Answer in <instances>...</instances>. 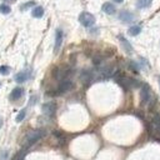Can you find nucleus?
I'll return each instance as SVG.
<instances>
[{
    "label": "nucleus",
    "mask_w": 160,
    "mask_h": 160,
    "mask_svg": "<svg viewBox=\"0 0 160 160\" xmlns=\"http://www.w3.org/2000/svg\"><path fill=\"white\" fill-rule=\"evenodd\" d=\"M42 136H45V130L42 129H38V130H34V131H30L26 138H25V149H28L29 146H31L32 144H35L38 140H40Z\"/></svg>",
    "instance_id": "obj_1"
},
{
    "label": "nucleus",
    "mask_w": 160,
    "mask_h": 160,
    "mask_svg": "<svg viewBox=\"0 0 160 160\" xmlns=\"http://www.w3.org/2000/svg\"><path fill=\"white\" fill-rule=\"evenodd\" d=\"M79 21L82 26L85 28H90L95 24V16L91 15L90 12H86V11H82L80 15H79Z\"/></svg>",
    "instance_id": "obj_2"
},
{
    "label": "nucleus",
    "mask_w": 160,
    "mask_h": 160,
    "mask_svg": "<svg viewBox=\"0 0 160 160\" xmlns=\"http://www.w3.org/2000/svg\"><path fill=\"white\" fill-rule=\"evenodd\" d=\"M116 80H118V82H119L124 89H126V90H128V89H131V88H136V86H139L138 81H135L134 79L122 76V75H120L119 78H116Z\"/></svg>",
    "instance_id": "obj_3"
},
{
    "label": "nucleus",
    "mask_w": 160,
    "mask_h": 160,
    "mask_svg": "<svg viewBox=\"0 0 160 160\" xmlns=\"http://www.w3.org/2000/svg\"><path fill=\"white\" fill-rule=\"evenodd\" d=\"M71 88H72V81L69 79H64V80H61V82L56 90V94H64V92L69 91Z\"/></svg>",
    "instance_id": "obj_4"
},
{
    "label": "nucleus",
    "mask_w": 160,
    "mask_h": 160,
    "mask_svg": "<svg viewBox=\"0 0 160 160\" xmlns=\"http://www.w3.org/2000/svg\"><path fill=\"white\" fill-rule=\"evenodd\" d=\"M140 96H141V102H142V104H148V102L150 101L151 91H150L149 85H146V84H144V85H142L141 91H140Z\"/></svg>",
    "instance_id": "obj_5"
},
{
    "label": "nucleus",
    "mask_w": 160,
    "mask_h": 160,
    "mask_svg": "<svg viewBox=\"0 0 160 160\" xmlns=\"http://www.w3.org/2000/svg\"><path fill=\"white\" fill-rule=\"evenodd\" d=\"M55 111H56V104H55V102L50 101V102H45V104L42 105V112H44L45 115L52 116V115L55 114Z\"/></svg>",
    "instance_id": "obj_6"
},
{
    "label": "nucleus",
    "mask_w": 160,
    "mask_h": 160,
    "mask_svg": "<svg viewBox=\"0 0 160 160\" xmlns=\"http://www.w3.org/2000/svg\"><path fill=\"white\" fill-rule=\"evenodd\" d=\"M69 74H70V69H68V68L56 69L55 72H54V75H55V78H56L58 80H64V79H66V78L69 76Z\"/></svg>",
    "instance_id": "obj_7"
},
{
    "label": "nucleus",
    "mask_w": 160,
    "mask_h": 160,
    "mask_svg": "<svg viewBox=\"0 0 160 160\" xmlns=\"http://www.w3.org/2000/svg\"><path fill=\"white\" fill-rule=\"evenodd\" d=\"M62 38H64L62 30H61V29H58V30H56V34H55V48H54L55 52L59 51V49H60V46H61V44H62Z\"/></svg>",
    "instance_id": "obj_8"
},
{
    "label": "nucleus",
    "mask_w": 160,
    "mask_h": 160,
    "mask_svg": "<svg viewBox=\"0 0 160 160\" xmlns=\"http://www.w3.org/2000/svg\"><path fill=\"white\" fill-rule=\"evenodd\" d=\"M119 19H120L122 22H131V21L135 19V16H134L130 11L124 10V11H120V14H119Z\"/></svg>",
    "instance_id": "obj_9"
},
{
    "label": "nucleus",
    "mask_w": 160,
    "mask_h": 160,
    "mask_svg": "<svg viewBox=\"0 0 160 160\" xmlns=\"http://www.w3.org/2000/svg\"><path fill=\"white\" fill-rule=\"evenodd\" d=\"M29 78H30V72L26 71V70H24V71H20V72H18V74L15 75V81H16V82H24V81H26Z\"/></svg>",
    "instance_id": "obj_10"
},
{
    "label": "nucleus",
    "mask_w": 160,
    "mask_h": 160,
    "mask_svg": "<svg viewBox=\"0 0 160 160\" xmlns=\"http://www.w3.org/2000/svg\"><path fill=\"white\" fill-rule=\"evenodd\" d=\"M100 74L102 75V78H109L114 74V68L110 65H105L100 68Z\"/></svg>",
    "instance_id": "obj_11"
},
{
    "label": "nucleus",
    "mask_w": 160,
    "mask_h": 160,
    "mask_svg": "<svg viewBox=\"0 0 160 160\" xmlns=\"http://www.w3.org/2000/svg\"><path fill=\"white\" fill-rule=\"evenodd\" d=\"M22 92H24V90H22L21 88H15V89L10 92V99H11V100H18V99H20V98L22 96Z\"/></svg>",
    "instance_id": "obj_12"
},
{
    "label": "nucleus",
    "mask_w": 160,
    "mask_h": 160,
    "mask_svg": "<svg viewBox=\"0 0 160 160\" xmlns=\"http://www.w3.org/2000/svg\"><path fill=\"white\" fill-rule=\"evenodd\" d=\"M80 79L84 81V82H90L92 80V72L89 71V70H84L80 75Z\"/></svg>",
    "instance_id": "obj_13"
},
{
    "label": "nucleus",
    "mask_w": 160,
    "mask_h": 160,
    "mask_svg": "<svg viewBox=\"0 0 160 160\" xmlns=\"http://www.w3.org/2000/svg\"><path fill=\"white\" fill-rule=\"evenodd\" d=\"M102 11L106 12V14H109V15H111V14L115 12V6L111 2H105L102 5Z\"/></svg>",
    "instance_id": "obj_14"
},
{
    "label": "nucleus",
    "mask_w": 160,
    "mask_h": 160,
    "mask_svg": "<svg viewBox=\"0 0 160 160\" xmlns=\"http://www.w3.org/2000/svg\"><path fill=\"white\" fill-rule=\"evenodd\" d=\"M152 0H138L136 1V8L138 9H146L150 6Z\"/></svg>",
    "instance_id": "obj_15"
},
{
    "label": "nucleus",
    "mask_w": 160,
    "mask_h": 160,
    "mask_svg": "<svg viewBox=\"0 0 160 160\" xmlns=\"http://www.w3.org/2000/svg\"><path fill=\"white\" fill-rule=\"evenodd\" d=\"M31 15H32L34 18H41V16L44 15V9H42L41 6H36V8H34V9L31 10Z\"/></svg>",
    "instance_id": "obj_16"
},
{
    "label": "nucleus",
    "mask_w": 160,
    "mask_h": 160,
    "mask_svg": "<svg viewBox=\"0 0 160 160\" xmlns=\"http://www.w3.org/2000/svg\"><path fill=\"white\" fill-rule=\"evenodd\" d=\"M120 41H121V45L124 46V49H125V51H126V52H131V51H132V48H131V45L128 42V40H126L125 38L120 36Z\"/></svg>",
    "instance_id": "obj_17"
},
{
    "label": "nucleus",
    "mask_w": 160,
    "mask_h": 160,
    "mask_svg": "<svg viewBox=\"0 0 160 160\" xmlns=\"http://www.w3.org/2000/svg\"><path fill=\"white\" fill-rule=\"evenodd\" d=\"M140 31H141V26H139V25H134V26H131V28L129 29V34H130L131 36H136Z\"/></svg>",
    "instance_id": "obj_18"
},
{
    "label": "nucleus",
    "mask_w": 160,
    "mask_h": 160,
    "mask_svg": "<svg viewBox=\"0 0 160 160\" xmlns=\"http://www.w3.org/2000/svg\"><path fill=\"white\" fill-rule=\"evenodd\" d=\"M10 11H11V9H10L9 5H6V4H1V5H0V12H1V14L8 15Z\"/></svg>",
    "instance_id": "obj_19"
},
{
    "label": "nucleus",
    "mask_w": 160,
    "mask_h": 160,
    "mask_svg": "<svg viewBox=\"0 0 160 160\" xmlns=\"http://www.w3.org/2000/svg\"><path fill=\"white\" fill-rule=\"evenodd\" d=\"M152 124H154L155 129L158 130V132L160 134V115H156V116L152 119Z\"/></svg>",
    "instance_id": "obj_20"
},
{
    "label": "nucleus",
    "mask_w": 160,
    "mask_h": 160,
    "mask_svg": "<svg viewBox=\"0 0 160 160\" xmlns=\"http://www.w3.org/2000/svg\"><path fill=\"white\" fill-rule=\"evenodd\" d=\"M25 154H26V149L24 148L21 151H19L16 155H15V158H14V160H22L24 159V156H25Z\"/></svg>",
    "instance_id": "obj_21"
},
{
    "label": "nucleus",
    "mask_w": 160,
    "mask_h": 160,
    "mask_svg": "<svg viewBox=\"0 0 160 160\" xmlns=\"http://www.w3.org/2000/svg\"><path fill=\"white\" fill-rule=\"evenodd\" d=\"M25 115H26V110H25V109H22V110L18 114V116H16V121H18V122L22 121V120H24V118H25Z\"/></svg>",
    "instance_id": "obj_22"
},
{
    "label": "nucleus",
    "mask_w": 160,
    "mask_h": 160,
    "mask_svg": "<svg viewBox=\"0 0 160 160\" xmlns=\"http://www.w3.org/2000/svg\"><path fill=\"white\" fill-rule=\"evenodd\" d=\"M9 72H10V68L9 66H6V65L0 66V74L1 75H8Z\"/></svg>",
    "instance_id": "obj_23"
},
{
    "label": "nucleus",
    "mask_w": 160,
    "mask_h": 160,
    "mask_svg": "<svg viewBox=\"0 0 160 160\" xmlns=\"http://www.w3.org/2000/svg\"><path fill=\"white\" fill-rule=\"evenodd\" d=\"M32 5H35V1H28L25 5H21V6H20V10H26L28 8H30V6H32Z\"/></svg>",
    "instance_id": "obj_24"
},
{
    "label": "nucleus",
    "mask_w": 160,
    "mask_h": 160,
    "mask_svg": "<svg viewBox=\"0 0 160 160\" xmlns=\"http://www.w3.org/2000/svg\"><path fill=\"white\" fill-rule=\"evenodd\" d=\"M112 1H114V2H118V4H120V2H122L124 0H112Z\"/></svg>",
    "instance_id": "obj_25"
},
{
    "label": "nucleus",
    "mask_w": 160,
    "mask_h": 160,
    "mask_svg": "<svg viewBox=\"0 0 160 160\" xmlns=\"http://www.w3.org/2000/svg\"><path fill=\"white\" fill-rule=\"evenodd\" d=\"M2 1H4V2H14L15 0H2Z\"/></svg>",
    "instance_id": "obj_26"
},
{
    "label": "nucleus",
    "mask_w": 160,
    "mask_h": 160,
    "mask_svg": "<svg viewBox=\"0 0 160 160\" xmlns=\"http://www.w3.org/2000/svg\"><path fill=\"white\" fill-rule=\"evenodd\" d=\"M159 85H160V78H159Z\"/></svg>",
    "instance_id": "obj_27"
}]
</instances>
